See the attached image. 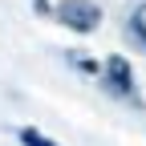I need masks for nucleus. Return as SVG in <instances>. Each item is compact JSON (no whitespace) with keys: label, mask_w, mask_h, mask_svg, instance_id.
<instances>
[{"label":"nucleus","mask_w":146,"mask_h":146,"mask_svg":"<svg viewBox=\"0 0 146 146\" xmlns=\"http://www.w3.org/2000/svg\"><path fill=\"white\" fill-rule=\"evenodd\" d=\"M57 12H61V21L73 25V29H94V25H98V8L85 4V0H65Z\"/></svg>","instance_id":"f257e3e1"},{"label":"nucleus","mask_w":146,"mask_h":146,"mask_svg":"<svg viewBox=\"0 0 146 146\" xmlns=\"http://www.w3.org/2000/svg\"><path fill=\"white\" fill-rule=\"evenodd\" d=\"M21 142H25V146H57V142H49L45 134H36V130H25V134H21Z\"/></svg>","instance_id":"f03ea898"}]
</instances>
